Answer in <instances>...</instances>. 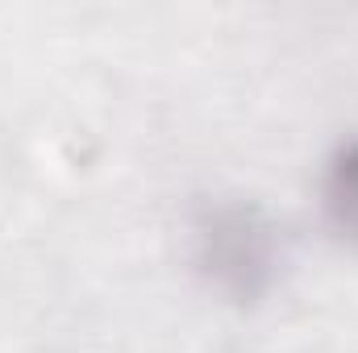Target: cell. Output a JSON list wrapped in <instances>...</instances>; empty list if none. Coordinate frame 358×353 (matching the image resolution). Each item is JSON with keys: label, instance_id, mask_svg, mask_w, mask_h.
<instances>
[{"label": "cell", "instance_id": "obj_2", "mask_svg": "<svg viewBox=\"0 0 358 353\" xmlns=\"http://www.w3.org/2000/svg\"><path fill=\"white\" fill-rule=\"evenodd\" d=\"M321 195H325V212L329 220L358 237V137H346L329 163H325V179H321Z\"/></svg>", "mask_w": 358, "mask_h": 353}, {"label": "cell", "instance_id": "obj_1", "mask_svg": "<svg viewBox=\"0 0 358 353\" xmlns=\"http://www.w3.org/2000/svg\"><path fill=\"white\" fill-rule=\"evenodd\" d=\"M192 258L217 295L250 308L267 299L283 274V233L255 200H208L192 216Z\"/></svg>", "mask_w": 358, "mask_h": 353}]
</instances>
